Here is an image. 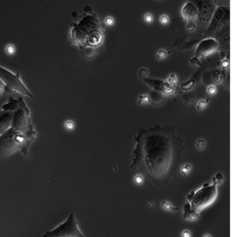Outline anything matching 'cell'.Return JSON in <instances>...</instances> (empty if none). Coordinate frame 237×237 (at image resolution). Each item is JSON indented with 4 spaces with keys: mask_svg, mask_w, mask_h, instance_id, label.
I'll list each match as a JSON object with an SVG mask.
<instances>
[{
    "mask_svg": "<svg viewBox=\"0 0 237 237\" xmlns=\"http://www.w3.org/2000/svg\"><path fill=\"white\" fill-rule=\"evenodd\" d=\"M218 47H219V44L218 41L213 37L202 40L197 46L195 57L201 58V57L207 56L216 51Z\"/></svg>",
    "mask_w": 237,
    "mask_h": 237,
    "instance_id": "cell-10",
    "label": "cell"
},
{
    "mask_svg": "<svg viewBox=\"0 0 237 237\" xmlns=\"http://www.w3.org/2000/svg\"><path fill=\"white\" fill-rule=\"evenodd\" d=\"M70 37L73 43L79 46H86L88 35L92 32L99 30V19L93 15H86L78 24L73 23Z\"/></svg>",
    "mask_w": 237,
    "mask_h": 237,
    "instance_id": "cell-5",
    "label": "cell"
},
{
    "mask_svg": "<svg viewBox=\"0 0 237 237\" xmlns=\"http://www.w3.org/2000/svg\"><path fill=\"white\" fill-rule=\"evenodd\" d=\"M161 207L164 209L167 210V211H177L179 210V208L175 207L174 206H173V204H171L168 201H163L161 203Z\"/></svg>",
    "mask_w": 237,
    "mask_h": 237,
    "instance_id": "cell-19",
    "label": "cell"
},
{
    "mask_svg": "<svg viewBox=\"0 0 237 237\" xmlns=\"http://www.w3.org/2000/svg\"><path fill=\"white\" fill-rule=\"evenodd\" d=\"M208 27L204 32V36H222L229 33V8L216 7Z\"/></svg>",
    "mask_w": 237,
    "mask_h": 237,
    "instance_id": "cell-6",
    "label": "cell"
},
{
    "mask_svg": "<svg viewBox=\"0 0 237 237\" xmlns=\"http://www.w3.org/2000/svg\"><path fill=\"white\" fill-rule=\"evenodd\" d=\"M195 83V81L194 79L191 78V79H190V80H188V81H186L185 82H184L183 84H182L181 87H182V89L184 91L189 90L190 89H191L193 86H194Z\"/></svg>",
    "mask_w": 237,
    "mask_h": 237,
    "instance_id": "cell-20",
    "label": "cell"
},
{
    "mask_svg": "<svg viewBox=\"0 0 237 237\" xmlns=\"http://www.w3.org/2000/svg\"><path fill=\"white\" fill-rule=\"evenodd\" d=\"M207 92L209 94H215L216 92V88L213 85H210L209 87H208Z\"/></svg>",
    "mask_w": 237,
    "mask_h": 237,
    "instance_id": "cell-35",
    "label": "cell"
},
{
    "mask_svg": "<svg viewBox=\"0 0 237 237\" xmlns=\"http://www.w3.org/2000/svg\"><path fill=\"white\" fill-rule=\"evenodd\" d=\"M143 80L155 90L161 91L167 94H171L174 93V89L173 86L164 80L152 78H145Z\"/></svg>",
    "mask_w": 237,
    "mask_h": 237,
    "instance_id": "cell-11",
    "label": "cell"
},
{
    "mask_svg": "<svg viewBox=\"0 0 237 237\" xmlns=\"http://www.w3.org/2000/svg\"><path fill=\"white\" fill-rule=\"evenodd\" d=\"M222 181H223V176H222V173H218L216 174V175H215L212 179L213 184H215V185L220 184L222 182Z\"/></svg>",
    "mask_w": 237,
    "mask_h": 237,
    "instance_id": "cell-21",
    "label": "cell"
},
{
    "mask_svg": "<svg viewBox=\"0 0 237 237\" xmlns=\"http://www.w3.org/2000/svg\"><path fill=\"white\" fill-rule=\"evenodd\" d=\"M103 35L100 30H96L92 32L88 35L86 39V46H97L99 45L102 42Z\"/></svg>",
    "mask_w": 237,
    "mask_h": 237,
    "instance_id": "cell-14",
    "label": "cell"
},
{
    "mask_svg": "<svg viewBox=\"0 0 237 237\" xmlns=\"http://www.w3.org/2000/svg\"><path fill=\"white\" fill-rule=\"evenodd\" d=\"M182 217L184 220L195 221V220L200 219V214L195 210L191 209V205L189 202L184 205V212Z\"/></svg>",
    "mask_w": 237,
    "mask_h": 237,
    "instance_id": "cell-15",
    "label": "cell"
},
{
    "mask_svg": "<svg viewBox=\"0 0 237 237\" xmlns=\"http://www.w3.org/2000/svg\"><path fill=\"white\" fill-rule=\"evenodd\" d=\"M104 22H105V24L107 25V26H111L113 24H114L115 20H114V19H113L112 17H107L105 19V21H104Z\"/></svg>",
    "mask_w": 237,
    "mask_h": 237,
    "instance_id": "cell-32",
    "label": "cell"
},
{
    "mask_svg": "<svg viewBox=\"0 0 237 237\" xmlns=\"http://www.w3.org/2000/svg\"><path fill=\"white\" fill-rule=\"evenodd\" d=\"M13 113V110H0V135L10 127Z\"/></svg>",
    "mask_w": 237,
    "mask_h": 237,
    "instance_id": "cell-13",
    "label": "cell"
},
{
    "mask_svg": "<svg viewBox=\"0 0 237 237\" xmlns=\"http://www.w3.org/2000/svg\"><path fill=\"white\" fill-rule=\"evenodd\" d=\"M196 27H197L196 25H195V24L194 22L187 23V24H186V28H187V29L189 30H190V31L194 30Z\"/></svg>",
    "mask_w": 237,
    "mask_h": 237,
    "instance_id": "cell-33",
    "label": "cell"
},
{
    "mask_svg": "<svg viewBox=\"0 0 237 237\" xmlns=\"http://www.w3.org/2000/svg\"><path fill=\"white\" fill-rule=\"evenodd\" d=\"M159 21H160L161 24H162L164 25H166V24H168V22H169V17H168V15H163L160 17Z\"/></svg>",
    "mask_w": 237,
    "mask_h": 237,
    "instance_id": "cell-30",
    "label": "cell"
},
{
    "mask_svg": "<svg viewBox=\"0 0 237 237\" xmlns=\"http://www.w3.org/2000/svg\"><path fill=\"white\" fill-rule=\"evenodd\" d=\"M148 74V71L145 68H141L138 71V75L141 78H145Z\"/></svg>",
    "mask_w": 237,
    "mask_h": 237,
    "instance_id": "cell-31",
    "label": "cell"
},
{
    "mask_svg": "<svg viewBox=\"0 0 237 237\" xmlns=\"http://www.w3.org/2000/svg\"><path fill=\"white\" fill-rule=\"evenodd\" d=\"M136 140L131 168L145 173L157 186L166 185L178 170L183 140L161 128L142 131Z\"/></svg>",
    "mask_w": 237,
    "mask_h": 237,
    "instance_id": "cell-1",
    "label": "cell"
},
{
    "mask_svg": "<svg viewBox=\"0 0 237 237\" xmlns=\"http://www.w3.org/2000/svg\"><path fill=\"white\" fill-rule=\"evenodd\" d=\"M144 20L145 22L148 23V24H150L152 23L154 20V17L152 14L150 13H147L145 14L144 16Z\"/></svg>",
    "mask_w": 237,
    "mask_h": 237,
    "instance_id": "cell-29",
    "label": "cell"
},
{
    "mask_svg": "<svg viewBox=\"0 0 237 237\" xmlns=\"http://www.w3.org/2000/svg\"><path fill=\"white\" fill-rule=\"evenodd\" d=\"M198 12L196 6L191 1H187L182 9V17L186 24L190 22L195 23L198 17Z\"/></svg>",
    "mask_w": 237,
    "mask_h": 237,
    "instance_id": "cell-12",
    "label": "cell"
},
{
    "mask_svg": "<svg viewBox=\"0 0 237 237\" xmlns=\"http://www.w3.org/2000/svg\"><path fill=\"white\" fill-rule=\"evenodd\" d=\"M0 80L4 83L6 92L10 94L17 92L30 98H34L33 94L21 80L19 72L13 73L0 66Z\"/></svg>",
    "mask_w": 237,
    "mask_h": 237,
    "instance_id": "cell-7",
    "label": "cell"
},
{
    "mask_svg": "<svg viewBox=\"0 0 237 237\" xmlns=\"http://www.w3.org/2000/svg\"><path fill=\"white\" fill-rule=\"evenodd\" d=\"M220 43L222 44V46L227 49V48L229 49V33H227L223 35L222 36L220 37Z\"/></svg>",
    "mask_w": 237,
    "mask_h": 237,
    "instance_id": "cell-18",
    "label": "cell"
},
{
    "mask_svg": "<svg viewBox=\"0 0 237 237\" xmlns=\"http://www.w3.org/2000/svg\"><path fill=\"white\" fill-rule=\"evenodd\" d=\"M66 128L68 129V130H72V129H73L74 126H75V125H74V123L72 122V121H67L66 123Z\"/></svg>",
    "mask_w": 237,
    "mask_h": 237,
    "instance_id": "cell-36",
    "label": "cell"
},
{
    "mask_svg": "<svg viewBox=\"0 0 237 237\" xmlns=\"http://www.w3.org/2000/svg\"><path fill=\"white\" fill-rule=\"evenodd\" d=\"M43 237H86L81 233L75 215L71 213L64 222L52 230L45 231Z\"/></svg>",
    "mask_w": 237,
    "mask_h": 237,
    "instance_id": "cell-8",
    "label": "cell"
},
{
    "mask_svg": "<svg viewBox=\"0 0 237 237\" xmlns=\"http://www.w3.org/2000/svg\"><path fill=\"white\" fill-rule=\"evenodd\" d=\"M10 127L35 139L36 132L31 120L29 109L22 97L17 98V105L13 113Z\"/></svg>",
    "mask_w": 237,
    "mask_h": 237,
    "instance_id": "cell-3",
    "label": "cell"
},
{
    "mask_svg": "<svg viewBox=\"0 0 237 237\" xmlns=\"http://www.w3.org/2000/svg\"><path fill=\"white\" fill-rule=\"evenodd\" d=\"M204 237H211V236L209 234H206V235H204Z\"/></svg>",
    "mask_w": 237,
    "mask_h": 237,
    "instance_id": "cell-41",
    "label": "cell"
},
{
    "mask_svg": "<svg viewBox=\"0 0 237 237\" xmlns=\"http://www.w3.org/2000/svg\"><path fill=\"white\" fill-rule=\"evenodd\" d=\"M168 83L171 84V85H175L177 82V79L176 76H175V74H174V73L171 74V76H170L169 78H168Z\"/></svg>",
    "mask_w": 237,
    "mask_h": 237,
    "instance_id": "cell-26",
    "label": "cell"
},
{
    "mask_svg": "<svg viewBox=\"0 0 237 237\" xmlns=\"http://www.w3.org/2000/svg\"><path fill=\"white\" fill-rule=\"evenodd\" d=\"M216 185L205 183L196 191L188 193L187 199L191 209L199 213L204 208L212 204L216 200Z\"/></svg>",
    "mask_w": 237,
    "mask_h": 237,
    "instance_id": "cell-4",
    "label": "cell"
},
{
    "mask_svg": "<svg viewBox=\"0 0 237 237\" xmlns=\"http://www.w3.org/2000/svg\"><path fill=\"white\" fill-rule=\"evenodd\" d=\"M171 53V51H166L164 50H160L158 51L157 54V58L158 59H162L166 58L168 54Z\"/></svg>",
    "mask_w": 237,
    "mask_h": 237,
    "instance_id": "cell-25",
    "label": "cell"
},
{
    "mask_svg": "<svg viewBox=\"0 0 237 237\" xmlns=\"http://www.w3.org/2000/svg\"><path fill=\"white\" fill-rule=\"evenodd\" d=\"M2 90H3V89H2V87H1V86H0V96H1V95L2 94V91H3Z\"/></svg>",
    "mask_w": 237,
    "mask_h": 237,
    "instance_id": "cell-40",
    "label": "cell"
},
{
    "mask_svg": "<svg viewBox=\"0 0 237 237\" xmlns=\"http://www.w3.org/2000/svg\"><path fill=\"white\" fill-rule=\"evenodd\" d=\"M6 52L8 54H13L15 52V47L13 45H8L6 47Z\"/></svg>",
    "mask_w": 237,
    "mask_h": 237,
    "instance_id": "cell-37",
    "label": "cell"
},
{
    "mask_svg": "<svg viewBox=\"0 0 237 237\" xmlns=\"http://www.w3.org/2000/svg\"><path fill=\"white\" fill-rule=\"evenodd\" d=\"M196 6L198 9V17L195 24L197 26H203L209 23L216 6L212 4L209 0H188Z\"/></svg>",
    "mask_w": 237,
    "mask_h": 237,
    "instance_id": "cell-9",
    "label": "cell"
},
{
    "mask_svg": "<svg viewBox=\"0 0 237 237\" xmlns=\"http://www.w3.org/2000/svg\"><path fill=\"white\" fill-rule=\"evenodd\" d=\"M192 168V166L190 164H186L182 168V173L184 176H187L189 175L190 170Z\"/></svg>",
    "mask_w": 237,
    "mask_h": 237,
    "instance_id": "cell-23",
    "label": "cell"
},
{
    "mask_svg": "<svg viewBox=\"0 0 237 237\" xmlns=\"http://www.w3.org/2000/svg\"><path fill=\"white\" fill-rule=\"evenodd\" d=\"M158 1H161V0H158Z\"/></svg>",
    "mask_w": 237,
    "mask_h": 237,
    "instance_id": "cell-42",
    "label": "cell"
},
{
    "mask_svg": "<svg viewBox=\"0 0 237 237\" xmlns=\"http://www.w3.org/2000/svg\"><path fill=\"white\" fill-rule=\"evenodd\" d=\"M33 141L34 139L31 137L10 127L0 135V157H8L18 150L27 155Z\"/></svg>",
    "mask_w": 237,
    "mask_h": 237,
    "instance_id": "cell-2",
    "label": "cell"
},
{
    "mask_svg": "<svg viewBox=\"0 0 237 237\" xmlns=\"http://www.w3.org/2000/svg\"><path fill=\"white\" fill-rule=\"evenodd\" d=\"M222 65L223 67H227L229 66V60H225L222 62Z\"/></svg>",
    "mask_w": 237,
    "mask_h": 237,
    "instance_id": "cell-39",
    "label": "cell"
},
{
    "mask_svg": "<svg viewBox=\"0 0 237 237\" xmlns=\"http://www.w3.org/2000/svg\"><path fill=\"white\" fill-rule=\"evenodd\" d=\"M191 64H193V65H197V66H201L202 65V62L201 61L199 60L198 58H196V57H193V58H191L189 60Z\"/></svg>",
    "mask_w": 237,
    "mask_h": 237,
    "instance_id": "cell-28",
    "label": "cell"
},
{
    "mask_svg": "<svg viewBox=\"0 0 237 237\" xmlns=\"http://www.w3.org/2000/svg\"><path fill=\"white\" fill-rule=\"evenodd\" d=\"M196 146L197 148H198L199 150H202V149H203L204 147H205V141H204L203 139H198V141H197Z\"/></svg>",
    "mask_w": 237,
    "mask_h": 237,
    "instance_id": "cell-27",
    "label": "cell"
},
{
    "mask_svg": "<svg viewBox=\"0 0 237 237\" xmlns=\"http://www.w3.org/2000/svg\"><path fill=\"white\" fill-rule=\"evenodd\" d=\"M209 98H207L206 100H201L200 101H199L198 104H197V109L198 110H201V109L204 108V107L207 106L208 103H209Z\"/></svg>",
    "mask_w": 237,
    "mask_h": 237,
    "instance_id": "cell-22",
    "label": "cell"
},
{
    "mask_svg": "<svg viewBox=\"0 0 237 237\" xmlns=\"http://www.w3.org/2000/svg\"><path fill=\"white\" fill-rule=\"evenodd\" d=\"M134 181H135V182L138 184H142V182H143V176L141 175H136V177L134 178Z\"/></svg>",
    "mask_w": 237,
    "mask_h": 237,
    "instance_id": "cell-34",
    "label": "cell"
},
{
    "mask_svg": "<svg viewBox=\"0 0 237 237\" xmlns=\"http://www.w3.org/2000/svg\"><path fill=\"white\" fill-rule=\"evenodd\" d=\"M209 1L216 7L229 8V4H230V0H209Z\"/></svg>",
    "mask_w": 237,
    "mask_h": 237,
    "instance_id": "cell-17",
    "label": "cell"
},
{
    "mask_svg": "<svg viewBox=\"0 0 237 237\" xmlns=\"http://www.w3.org/2000/svg\"><path fill=\"white\" fill-rule=\"evenodd\" d=\"M150 101V98L147 95H141L138 97V105H141L142 103H148Z\"/></svg>",
    "mask_w": 237,
    "mask_h": 237,
    "instance_id": "cell-24",
    "label": "cell"
},
{
    "mask_svg": "<svg viewBox=\"0 0 237 237\" xmlns=\"http://www.w3.org/2000/svg\"><path fill=\"white\" fill-rule=\"evenodd\" d=\"M227 74L225 70L223 69H217L212 74V78L215 82H220L225 80Z\"/></svg>",
    "mask_w": 237,
    "mask_h": 237,
    "instance_id": "cell-16",
    "label": "cell"
},
{
    "mask_svg": "<svg viewBox=\"0 0 237 237\" xmlns=\"http://www.w3.org/2000/svg\"><path fill=\"white\" fill-rule=\"evenodd\" d=\"M182 237H191V234L189 230H185L182 232Z\"/></svg>",
    "mask_w": 237,
    "mask_h": 237,
    "instance_id": "cell-38",
    "label": "cell"
}]
</instances>
